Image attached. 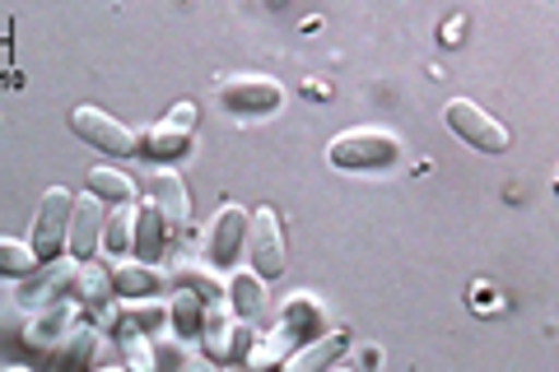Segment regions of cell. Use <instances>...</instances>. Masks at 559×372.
Returning a JSON list of instances; mask_svg holds the SVG:
<instances>
[{"mask_svg":"<svg viewBox=\"0 0 559 372\" xmlns=\"http://www.w3.org/2000/svg\"><path fill=\"white\" fill-rule=\"evenodd\" d=\"M121 372H154L150 335H140V331H127V335H121Z\"/></svg>","mask_w":559,"mask_h":372,"instance_id":"4316f807","label":"cell"},{"mask_svg":"<svg viewBox=\"0 0 559 372\" xmlns=\"http://www.w3.org/2000/svg\"><path fill=\"white\" fill-rule=\"evenodd\" d=\"M443 117H448V127L466 140V145H476L485 154H503V149H509V127H503L499 117H489L485 108H476L471 98H448Z\"/></svg>","mask_w":559,"mask_h":372,"instance_id":"3957f363","label":"cell"},{"mask_svg":"<svg viewBox=\"0 0 559 372\" xmlns=\"http://www.w3.org/2000/svg\"><path fill=\"white\" fill-rule=\"evenodd\" d=\"M70 205H75V191L66 187H47L38 201V215H33V252L38 261H57V252L66 247V228H70Z\"/></svg>","mask_w":559,"mask_h":372,"instance_id":"7a4b0ae2","label":"cell"},{"mask_svg":"<svg viewBox=\"0 0 559 372\" xmlns=\"http://www.w3.org/2000/svg\"><path fill=\"white\" fill-rule=\"evenodd\" d=\"M135 238V205L121 201L112 215H103V242H108V252H127Z\"/></svg>","mask_w":559,"mask_h":372,"instance_id":"d4e9b609","label":"cell"},{"mask_svg":"<svg viewBox=\"0 0 559 372\" xmlns=\"http://www.w3.org/2000/svg\"><path fill=\"white\" fill-rule=\"evenodd\" d=\"M135 252H140V261H159V252H164V242H168V228H164V219H159V209H154L150 201L135 209Z\"/></svg>","mask_w":559,"mask_h":372,"instance_id":"d6986e66","label":"cell"},{"mask_svg":"<svg viewBox=\"0 0 559 372\" xmlns=\"http://www.w3.org/2000/svg\"><path fill=\"white\" fill-rule=\"evenodd\" d=\"M43 271L38 252L28 242H14V238H0V275H33Z\"/></svg>","mask_w":559,"mask_h":372,"instance_id":"484cf974","label":"cell"},{"mask_svg":"<svg viewBox=\"0 0 559 372\" xmlns=\"http://www.w3.org/2000/svg\"><path fill=\"white\" fill-rule=\"evenodd\" d=\"M94 372H121V368H94Z\"/></svg>","mask_w":559,"mask_h":372,"instance_id":"1f68e13d","label":"cell"},{"mask_svg":"<svg viewBox=\"0 0 559 372\" xmlns=\"http://www.w3.org/2000/svg\"><path fill=\"white\" fill-rule=\"evenodd\" d=\"M219 103L234 108L242 117H261V112H275L285 103V84L271 80V75H234L219 84Z\"/></svg>","mask_w":559,"mask_h":372,"instance_id":"52a82bcc","label":"cell"},{"mask_svg":"<svg viewBox=\"0 0 559 372\" xmlns=\"http://www.w3.org/2000/svg\"><path fill=\"white\" fill-rule=\"evenodd\" d=\"M90 196H98V201H112V205H121V201H131L135 196V182L127 172H117V168H90Z\"/></svg>","mask_w":559,"mask_h":372,"instance_id":"7402d4cb","label":"cell"},{"mask_svg":"<svg viewBox=\"0 0 559 372\" xmlns=\"http://www.w3.org/2000/svg\"><path fill=\"white\" fill-rule=\"evenodd\" d=\"M173 271H178L182 289H191L205 303V312H234L229 308V293H224V279L215 271H205V265H191V261H178Z\"/></svg>","mask_w":559,"mask_h":372,"instance_id":"e0dca14e","label":"cell"},{"mask_svg":"<svg viewBox=\"0 0 559 372\" xmlns=\"http://www.w3.org/2000/svg\"><path fill=\"white\" fill-rule=\"evenodd\" d=\"M248 271L261 279H280L285 275V233H280V215L271 205H261L257 215H248Z\"/></svg>","mask_w":559,"mask_h":372,"instance_id":"277c9868","label":"cell"},{"mask_svg":"<svg viewBox=\"0 0 559 372\" xmlns=\"http://www.w3.org/2000/svg\"><path fill=\"white\" fill-rule=\"evenodd\" d=\"M121 316H127L131 322V331H140V335H159V326L168 322V303H159V298H127V303H121Z\"/></svg>","mask_w":559,"mask_h":372,"instance_id":"44dd1931","label":"cell"},{"mask_svg":"<svg viewBox=\"0 0 559 372\" xmlns=\"http://www.w3.org/2000/svg\"><path fill=\"white\" fill-rule=\"evenodd\" d=\"M75 312H80L75 298H61V303H51V308H43V312L28 316V326H24V349H28L43 368H47L51 353H57V345L66 340V331L75 326Z\"/></svg>","mask_w":559,"mask_h":372,"instance_id":"8992f818","label":"cell"},{"mask_svg":"<svg viewBox=\"0 0 559 372\" xmlns=\"http://www.w3.org/2000/svg\"><path fill=\"white\" fill-rule=\"evenodd\" d=\"M312 322H318V303H312V298H299V293H294V303L285 308V331L299 335V331H308Z\"/></svg>","mask_w":559,"mask_h":372,"instance_id":"f1b7e54d","label":"cell"},{"mask_svg":"<svg viewBox=\"0 0 559 372\" xmlns=\"http://www.w3.org/2000/svg\"><path fill=\"white\" fill-rule=\"evenodd\" d=\"M326 158L336 168H349V172H364V168H392L401 158V140L382 127H349L331 140Z\"/></svg>","mask_w":559,"mask_h":372,"instance_id":"6da1fadb","label":"cell"},{"mask_svg":"<svg viewBox=\"0 0 559 372\" xmlns=\"http://www.w3.org/2000/svg\"><path fill=\"white\" fill-rule=\"evenodd\" d=\"M150 205L159 209V219L168 228V238H178L182 228H187V215H191V201H187V187H182V177L178 172H154L150 177Z\"/></svg>","mask_w":559,"mask_h":372,"instance_id":"7c38bea8","label":"cell"},{"mask_svg":"<svg viewBox=\"0 0 559 372\" xmlns=\"http://www.w3.org/2000/svg\"><path fill=\"white\" fill-rule=\"evenodd\" d=\"M103 242V201L98 196H75L70 205V228H66V247H70V261H94Z\"/></svg>","mask_w":559,"mask_h":372,"instance_id":"9c48e42d","label":"cell"},{"mask_svg":"<svg viewBox=\"0 0 559 372\" xmlns=\"http://www.w3.org/2000/svg\"><path fill=\"white\" fill-rule=\"evenodd\" d=\"M70 298H75L80 308L98 312L103 322H117V316H121V308H112V275L103 271L98 261H80V271H75V289H70Z\"/></svg>","mask_w":559,"mask_h":372,"instance_id":"5bb4252c","label":"cell"},{"mask_svg":"<svg viewBox=\"0 0 559 372\" xmlns=\"http://www.w3.org/2000/svg\"><path fill=\"white\" fill-rule=\"evenodd\" d=\"M112 289L121 298H145L150 289H159V271L145 265V261H121L112 271Z\"/></svg>","mask_w":559,"mask_h":372,"instance_id":"ffe728a7","label":"cell"},{"mask_svg":"<svg viewBox=\"0 0 559 372\" xmlns=\"http://www.w3.org/2000/svg\"><path fill=\"white\" fill-rule=\"evenodd\" d=\"M70 289H75V261H47L43 271L20 289V303L43 312L51 303H61V298H70Z\"/></svg>","mask_w":559,"mask_h":372,"instance_id":"8fae6325","label":"cell"},{"mask_svg":"<svg viewBox=\"0 0 559 372\" xmlns=\"http://www.w3.org/2000/svg\"><path fill=\"white\" fill-rule=\"evenodd\" d=\"M229 308H238L242 322H261L271 312V293H266V279L257 271H234L229 275Z\"/></svg>","mask_w":559,"mask_h":372,"instance_id":"2e32d148","label":"cell"},{"mask_svg":"<svg viewBox=\"0 0 559 372\" xmlns=\"http://www.w3.org/2000/svg\"><path fill=\"white\" fill-rule=\"evenodd\" d=\"M294 340H299V335L280 326V331H271V335H266V340H257V345L248 349V363H252L257 372H266V368H275V363H285V359H289V345H294Z\"/></svg>","mask_w":559,"mask_h":372,"instance_id":"603a6c76","label":"cell"},{"mask_svg":"<svg viewBox=\"0 0 559 372\" xmlns=\"http://www.w3.org/2000/svg\"><path fill=\"white\" fill-rule=\"evenodd\" d=\"M168 322L178 326V335H201V322H205V303L191 289H178L168 303Z\"/></svg>","mask_w":559,"mask_h":372,"instance_id":"cb8c5ba5","label":"cell"},{"mask_svg":"<svg viewBox=\"0 0 559 372\" xmlns=\"http://www.w3.org/2000/svg\"><path fill=\"white\" fill-rule=\"evenodd\" d=\"M70 131H75L80 140H90L94 149H108L112 158H127V154H140V135L131 127H121V121L112 112H103V108H75L70 112Z\"/></svg>","mask_w":559,"mask_h":372,"instance_id":"5b68a950","label":"cell"},{"mask_svg":"<svg viewBox=\"0 0 559 372\" xmlns=\"http://www.w3.org/2000/svg\"><path fill=\"white\" fill-rule=\"evenodd\" d=\"M345 353V335H322V340H312L304 349H294L285 363H280V372H326L331 363H336Z\"/></svg>","mask_w":559,"mask_h":372,"instance_id":"ac0fdd59","label":"cell"},{"mask_svg":"<svg viewBox=\"0 0 559 372\" xmlns=\"http://www.w3.org/2000/svg\"><path fill=\"white\" fill-rule=\"evenodd\" d=\"M248 322H238L234 312H205L201 322V349L210 363H229L234 353L248 349Z\"/></svg>","mask_w":559,"mask_h":372,"instance_id":"30bf717a","label":"cell"},{"mask_svg":"<svg viewBox=\"0 0 559 372\" xmlns=\"http://www.w3.org/2000/svg\"><path fill=\"white\" fill-rule=\"evenodd\" d=\"M150 349H154V372H182L187 363L182 335H159V340H150Z\"/></svg>","mask_w":559,"mask_h":372,"instance_id":"83f0119b","label":"cell"},{"mask_svg":"<svg viewBox=\"0 0 559 372\" xmlns=\"http://www.w3.org/2000/svg\"><path fill=\"white\" fill-rule=\"evenodd\" d=\"M98 345H103V331L98 326H70L66 340L57 345V353L47 359V372H94Z\"/></svg>","mask_w":559,"mask_h":372,"instance_id":"4fadbf2b","label":"cell"},{"mask_svg":"<svg viewBox=\"0 0 559 372\" xmlns=\"http://www.w3.org/2000/svg\"><path fill=\"white\" fill-rule=\"evenodd\" d=\"M182 372H215V363H210V359H197V353H187Z\"/></svg>","mask_w":559,"mask_h":372,"instance_id":"f546056e","label":"cell"},{"mask_svg":"<svg viewBox=\"0 0 559 372\" xmlns=\"http://www.w3.org/2000/svg\"><path fill=\"white\" fill-rule=\"evenodd\" d=\"M326 372H359V368H355V363H331Z\"/></svg>","mask_w":559,"mask_h":372,"instance_id":"4dcf8cb0","label":"cell"},{"mask_svg":"<svg viewBox=\"0 0 559 372\" xmlns=\"http://www.w3.org/2000/svg\"><path fill=\"white\" fill-rule=\"evenodd\" d=\"M191 131H197V103H178L164 121H154V127L145 131V140H140V154L150 158H182L191 149Z\"/></svg>","mask_w":559,"mask_h":372,"instance_id":"ba28073f","label":"cell"},{"mask_svg":"<svg viewBox=\"0 0 559 372\" xmlns=\"http://www.w3.org/2000/svg\"><path fill=\"white\" fill-rule=\"evenodd\" d=\"M248 233V209L242 205H224L215 219H210V233H205V256L215 265H229L238 256V242Z\"/></svg>","mask_w":559,"mask_h":372,"instance_id":"9a60e30c","label":"cell"}]
</instances>
